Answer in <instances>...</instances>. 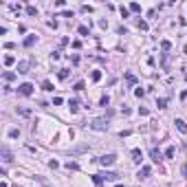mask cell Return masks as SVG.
I'll return each mask as SVG.
<instances>
[{
  "instance_id": "1",
  "label": "cell",
  "mask_w": 187,
  "mask_h": 187,
  "mask_svg": "<svg viewBox=\"0 0 187 187\" xmlns=\"http://www.w3.org/2000/svg\"><path fill=\"white\" fill-rule=\"evenodd\" d=\"M88 126L93 130H108V121H106V119H93Z\"/></svg>"
},
{
  "instance_id": "2",
  "label": "cell",
  "mask_w": 187,
  "mask_h": 187,
  "mask_svg": "<svg viewBox=\"0 0 187 187\" xmlns=\"http://www.w3.org/2000/svg\"><path fill=\"white\" fill-rule=\"evenodd\" d=\"M18 93L24 95V97H31V95H33V84H29V82H27V84H20L18 86Z\"/></svg>"
},
{
  "instance_id": "3",
  "label": "cell",
  "mask_w": 187,
  "mask_h": 187,
  "mask_svg": "<svg viewBox=\"0 0 187 187\" xmlns=\"http://www.w3.org/2000/svg\"><path fill=\"white\" fill-rule=\"evenodd\" d=\"M114 161H117V156H114V154H103V156H99V163H101L103 167H106V165H112Z\"/></svg>"
},
{
  "instance_id": "4",
  "label": "cell",
  "mask_w": 187,
  "mask_h": 187,
  "mask_svg": "<svg viewBox=\"0 0 187 187\" xmlns=\"http://www.w3.org/2000/svg\"><path fill=\"white\" fill-rule=\"evenodd\" d=\"M99 176H101L103 181H119V174L117 172H103V174H99Z\"/></svg>"
},
{
  "instance_id": "5",
  "label": "cell",
  "mask_w": 187,
  "mask_h": 187,
  "mask_svg": "<svg viewBox=\"0 0 187 187\" xmlns=\"http://www.w3.org/2000/svg\"><path fill=\"white\" fill-rule=\"evenodd\" d=\"M18 73H29V62H27V59H22V62H18Z\"/></svg>"
},
{
  "instance_id": "6",
  "label": "cell",
  "mask_w": 187,
  "mask_h": 187,
  "mask_svg": "<svg viewBox=\"0 0 187 187\" xmlns=\"http://www.w3.org/2000/svg\"><path fill=\"white\" fill-rule=\"evenodd\" d=\"M150 174H152V170H150V167H148V165H143V167H141V170H139V174H137V176H139V178H148V176H150Z\"/></svg>"
},
{
  "instance_id": "7",
  "label": "cell",
  "mask_w": 187,
  "mask_h": 187,
  "mask_svg": "<svg viewBox=\"0 0 187 187\" xmlns=\"http://www.w3.org/2000/svg\"><path fill=\"white\" fill-rule=\"evenodd\" d=\"M174 123H176V128H178V132L187 134V123L183 121V119H176V121H174Z\"/></svg>"
},
{
  "instance_id": "8",
  "label": "cell",
  "mask_w": 187,
  "mask_h": 187,
  "mask_svg": "<svg viewBox=\"0 0 187 187\" xmlns=\"http://www.w3.org/2000/svg\"><path fill=\"white\" fill-rule=\"evenodd\" d=\"M150 156H152V161H161V158H163V154H161V150H156V148H152V150H150Z\"/></svg>"
},
{
  "instance_id": "9",
  "label": "cell",
  "mask_w": 187,
  "mask_h": 187,
  "mask_svg": "<svg viewBox=\"0 0 187 187\" xmlns=\"http://www.w3.org/2000/svg\"><path fill=\"white\" fill-rule=\"evenodd\" d=\"M141 158H143L141 150H139V148H134V150H132V161H134V163H141Z\"/></svg>"
},
{
  "instance_id": "10",
  "label": "cell",
  "mask_w": 187,
  "mask_h": 187,
  "mask_svg": "<svg viewBox=\"0 0 187 187\" xmlns=\"http://www.w3.org/2000/svg\"><path fill=\"white\" fill-rule=\"evenodd\" d=\"M18 114H22V117H31V108H27V106H18Z\"/></svg>"
},
{
  "instance_id": "11",
  "label": "cell",
  "mask_w": 187,
  "mask_h": 187,
  "mask_svg": "<svg viewBox=\"0 0 187 187\" xmlns=\"http://www.w3.org/2000/svg\"><path fill=\"white\" fill-rule=\"evenodd\" d=\"M68 108H70V112H77V110H79V101H77V99H70Z\"/></svg>"
},
{
  "instance_id": "12",
  "label": "cell",
  "mask_w": 187,
  "mask_h": 187,
  "mask_svg": "<svg viewBox=\"0 0 187 187\" xmlns=\"http://www.w3.org/2000/svg\"><path fill=\"white\" fill-rule=\"evenodd\" d=\"M2 161H5V163H11V161H13V158H11V152H9L7 148H2Z\"/></svg>"
},
{
  "instance_id": "13",
  "label": "cell",
  "mask_w": 187,
  "mask_h": 187,
  "mask_svg": "<svg viewBox=\"0 0 187 187\" xmlns=\"http://www.w3.org/2000/svg\"><path fill=\"white\" fill-rule=\"evenodd\" d=\"M15 64V57L13 55H5V66H13Z\"/></svg>"
},
{
  "instance_id": "14",
  "label": "cell",
  "mask_w": 187,
  "mask_h": 187,
  "mask_svg": "<svg viewBox=\"0 0 187 187\" xmlns=\"http://www.w3.org/2000/svg\"><path fill=\"white\" fill-rule=\"evenodd\" d=\"M33 44H35V35H29V38L24 40V46L29 49V46H33Z\"/></svg>"
},
{
  "instance_id": "15",
  "label": "cell",
  "mask_w": 187,
  "mask_h": 187,
  "mask_svg": "<svg viewBox=\"0 0 187 187\" xmlns=\"http://www.w3.org/2000/svg\"><path fill=\"white\" fill-rule=\"evenodd\" d=\"M174 154H176V148H174V145H170V148L165 150V156H167V158H172Z\"/></svg>"
},
{
  "instance_id": "16",
  "label": "cell",
  "mask_w": 187,
  "mask_h": 187,
  "mask_svg": "<svg viewBox=\"0 0 187 187\" xmlns=\"http://www.w3.org/2000/svg\"><path fill=\"white\" fill-rule=\"evenodd\" d=\"M137 27L141 31H148V22H145V20H137Z\"/></svg>"
},
{
  "instance_id": "17",
  "label": "cell",
  "mask_w": 187,
  "mask_h": 187,
  "mask_svg": "<svg viewBox=\"0 0 187 187\" xmlns=\"http://www.w3.org/2000/svg\"><path fill=\"white\" fill-rule=\"evenodd\" d=\"M90 79H93V82H99V79H101V70H93Z\"/></svg>"
},
{
  "instance_id": "18",
  "label": "cell",
  "mask_w": 187,
  "mask_h": 187,
  "mask_svg": "<svg viewBox=\"0 0 187 187\" xmlns=\"http://www.w3.org/2000/svg\"><path fill=\"white\" fill-rule=\"evenodd\" d=\"M42 90L51 93V90H53V84H51V82H42Z\"/></svg>"
},
{
  "instance_id": "19",
  "label": "cell",
  "mask_w": 187,
  "mask_h": 187,
  "mask_svg": "<svg viewBox=\"0 0 187 187\" xmlns=\"http://www.w3.org/2000/svg\"><path fill=\"white\" fill-rule=\"evenodd\" d=\"M156 106H158V108H167V99H165V97H161V99L156 101Z\"/></svg>"
},
{
  "instance_id": "20",
  "label": "cell",
  "mask_w": 187,
  "mask_h": 187,
  "mask_svg": "<svg viewBox=\"0 0 187 187\" xmlns=\"http://www.w3.org/2000/svg\"><path fill=\"white\" fill-rule=\"evenodd\" d=\"M130 11H134V13H139V11H141V5H139V2H132V5H130Z\"/></svg>"
},
{
  "instance_id": "21",
  "label": "cell",
  "mask_w": 187,
  "mask_h": 187,
  "mask_svg": "<svg viewBox=\"0 0 187 187\" xmlns=\"http://www.w3.org/2000/svg\"><path fill=\"white\" fill-rule=\"evenodd\" d=\"M27 13H29V15H38V9H35L33 5H29V7H27Z\"/></svg>"
},
{
  "instance_id": "22",
  "label": "cell",
  "mask_w": 187,
  "mask_h": 187,
  "mask_svg": "<svg viewBox=\"0 0 187 187\" xmlns=\"http://www.w3.org/2000/svg\"><path fill=\"white\" fill-rule=\"evenodd\" d=\"M161 49L163 51H170V49H172V44H170L167 40H163V42H161Z\"/></svg>"
},
{
  "instance_id": "23",
  "label": "cell",
  "mask_w": 187,
  "mask_h": 187,
  "mask_svg": "<svg viewBox=\"0 0 187 187\" xmlns=\"http://www.w3.org/2000/svg\"><path fill=\"white\" fill-rule=\"evenodd\" d=\"M9 137H11V139H18V137H20V130H15V128L9 130Z\"/></svg>"
},
{
  "instance_id": "24",
  "label": "cell",
  "mask_w": 187,
  "mask_h": 187,
  "mask_svg": "<svg viewBox=\"0 0 187 187\" xmlns=\"http://www.w3.org/2000/svg\"><path fill=\"white\" fill-rule=\"evenodd\" d=\"M79 35H88V27H84V24H82V27H79Z\"/></svg>"
},
{
  "instance_id": "25",
  "label": "cell",
  "mask_w": 187,
  "mask_h": 187,
  "mask_svg": "<svg viewBox=\"0 0 187 187\" xmlns=\"http://www.w3.org/2000/svg\"><path fill=\"white\" fill-rule=\"evenodd\" d=\"M5 79H7V82H13V79H15V73H5Z\"/></svg>"
},
{
  "instance_id": "26",
  "label": "cell",
  "mask_w": 187,
  "mask_h": 187,
  "mask_svg": "<svg viewBox=\"0 0 187 187\" xmlns=\"http://www.w3.org/2000/svg\"><path fill=\"white\" fill-rule=\"evenodd\" d=\"M66 77H68V70L62 68V70H59V79H66Z\"/></svg>"
},
{
  "instance_id": "27",
  "label": "cell",
  "mask_w": 187,
  "mask_h": 187,
  "mask_svg": "<svg viewBox=\"0 0 187 187\" xmlns=\"http://www.w3.org/2000/svg\"><path fill=\"white\" fill-rule=\"evenodd\" d=\"M126 77H128V82H130V84H137V77H134L132 73H128V75H126Z\"/></svg>"
},
{
  "instance_id": "28",
  "label": "cell",
  "mask_w": 187,
  "mask_h": 187,
  "mask_svg": "<svg viewBox=\"0 0 187 187\" xmlns=\"http://www.w3.org/2000/svg\"><path fill=\"white\" fill-rule=\"evenodd\" d=\"M108 103H110V97H108V95H106V97H101V106H103V108H106Z\"/></svg>"
},
{
  "instance_id": "29",
  "label": "cell",
  "mask_w": 187,
  "mask_h": 187,
  "mask_svg": "<svg viewBox=\"0 0 187 187\" xmlns=\"http://www.w3.org/2000/svg\"><path fill=\"white\" fill-rule=\"evenodd\" d=\"M93 181H95V183H97V185H101V183H103V178H101V176H99V174H95V176H93Z\"/></svg>"
},
{
  "instance_id": "30",
  "label": "cell",
  "mask_w": 187,
  "mask_h": 187,
  "mask_svg": "<svg viewBox=\"0 0 187 187\" xmlns=\"http://www.w3.org/2000/svg\"><path fill=\"white\" fill-rule=\"evenodd\" d=\"M66 167H68V170H77L79 165H77V163H70V161H68V163H66Z\"/></svg>"
},
{
  "instance_id": "31",
  "label": "cell",
  "mask_w": 187,
  "mask_h": 187,
  "mask_svg": "<svg viewBox=\"0 0 187 187\" xmlns=\"http://www.w3.org/2000/svg\"><path fill=\"white\" fill-rule=\"evenodd\" d=\"M139 114H141V117H145V114H150V110H148V108H139Z\"/></svg>"
},
{
  "instance_id": "32",
  "label": "cell",
  "mask_w": 187,
  "mask_h": 187,
  "mask_svg": "<svg viewBox=\"0 0 187 187\" xmlns=\"http://www.w3.org/2000/svg\"><path fill=\"white\" fill-rule=\"evenodd\" d=\"M75 90H84V82H77V84H75Z\"/></svg>"
},
{
  "instance_id": "33",
  "label": "cell",
  "mask_w": 187,
  "mask_h": 187,
  "mask_svg": "<svg viewBox=\"0 0 187 187\" xmlns=\"http://www.w3.org/2000/svg\"><path fill=\"white\" fill-rule=\"evenodd\" d=\"M128 13H130V9H126V7H121V15H123V18H128Z\"/></svg>"
},
{
  "instance_id": "34",
  "label": "cell",
  "mask_w": 187,
  "mask_h": 187,
  "mask_svg": "<svg viewBox=\"0 0 187 187\" xmlns=\"http://www.w3.org/2000/svg\"><path fill=\"white\" fill-rule=\"evenodd\" d=\"M53 106H62V97H55L53 99Z\"/></svg>"
},
{
  "instance_id": "35",
  "label": "cell",
  "mask_w": 187,
  "mask_h": 187,
  "mask_svg": "<svg viewBox=\"0 0 187 187\" xmlns=\"http://www.w3.org/2000/svg\"><path fill=\"white\" fill-rule=\"evenodd\" d=\"M181 99H187V90H183V93H181Z\"/></svg>"
},
{
  "instance_id": "36",
  "label": "cell",
  "mask_w": 187,
  "mask_h": 187,
  "mask_svg": "<svg viewBox=\"0 0 187 187\" xmlns=\"http://www.w3.org/2000/svg\"><path fill=\"white\" fill-rule=\"evenodd\" d=\"M183 174H185V178H187V165H183Z\"/></svg>"
},
{
  "instance_id": "37",
  "label": "cell",
  "mask_w": 187,
  "mask_h": 187,
  "mask_svg": "<svg viewBox=\"0 0 187 187\" xmlns=\"http://www.w3.org/2000/svg\"><path fill=\"white\" fill-rule=\"evenodd\" d=\"M117 187H123V185H117Z\"/></svg>"
}]
</instances>
